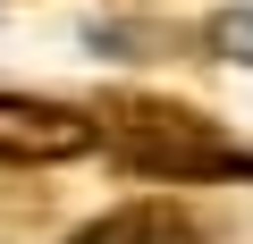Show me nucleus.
Masks as SVG:
<instances>
[{
	"instance_id": "nucleus-3",
	"label": "nucleus",
	"mask_w": 253,
	"mask_h": 244,
	"mask_svg": "<svg viewBox=\"0 0 253 244\" xmlns=\"http://www.w3.org/2000/svg\"><path fill=\"white\" fill-rule=\"evenodd\" d=\"M68 244H211V236H203V219H194L186 202L144 194V202H110V210L84 219Z\"/></svg>"
},
{
	"instance_id": "nucleus-2",
	"label": "nucleus",
	"mask_w": 253,
	"mask_h": 244,
	"mask_svg": "<svg viewBox=\"0 0 253 244\" xmlns=\"http://www.w3.org/2000/svg\"><path fill=\"white\" fill-rule=\"evenodd\" d=\"M93 152V118L42 93H0V169H59Z\"/></svg>"
},
{
	"instance_id": "nucleus-1",
	"label": "nucleus",
	"mask_w": 253,
	"mask_h": 244,
	"mask_svg": "<svg viewBox=\"0 0 253 244\" xmlns=\"http://www.w3.org/2000/svg\"><path fill=\"white\" fill-rule=\"evenodd\" d=\"M93 152H110L126 177H161V185H211V177H253V152L203 118L194 101L144 93V84H110L93 93Z\"/></svg>"
},
{
	"instance_id": "nucleus-4",
	"label": "nucleus",
	"mask_w": 253,
	"mask_h": 244,
	"mask_svg": "<svg viewBox=\"0 0 253 244\" xmlns=\"http://www.w3.org/2000/svg\"><path fill=\"white\" fill-rule=\"evenodd\" d=\"M203 42H211V59H245V68H253V9L211 17V26H203Z\"/></svg>"
}]
</instances>
